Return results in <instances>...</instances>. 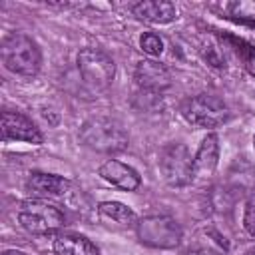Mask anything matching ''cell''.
I'll return each instance as SVG.
<instances>
[{
  "instance_id": "cell-10",
  "label": "cell",
  "mask_w": 255,
  "mask_h": 255,
  "mask_svg": "<svg viewBox=\"0 0 255 255\" xmlns=\"http://www.w3.org/2000/svg\"><path fill=\"white\" fill-rule=\"evenodd\" d=\"M219 159V139L215 133H207L193 157V179H207L213 175Z\"/></svg>"
},
{
  "instance_id": "cell-14",
  "label": "cell",
  "mask_w": 255,
  "mask_h": 255,
  "mask_svg": "<svg viewBox=\"0 0 255 255\" xmlns=\"http://www.w3.org/2000/svg\"><path fill=\"white\" fill-rule=\"evenodd\" d=\"M54 253L56 255H100L98 247L90 239L74 233L58 235L54 239Z\"/></svg>"
},
{
  "instance_id": "cell-3",
  "label": "cell",
  "mask_w": 255,
  "mask_h": 255,
  "mask_svg": "<svg viewBox=\"0 0 255 255\" xmlns=\"http://www.w3.org/2000/svg\"><path fill=\"white\" fill-rule=\"evenodd\" d=\"M18 219L22 227L34 235H46L52 231H58L64 227L66 217L54 203H48L46 199H28L20 205Z\"/></svg>"
},
{
  "instance_id": "cell-8",
  "label": "cell",
  "mask_w": 255,
  "mask_h": 255,
  "mask_svg": "<svg viewBox=\"0 0 255 255\" xmlns=\"http://www.w3.org/2000/svg\"><path fill=\"white\" fill-rule=\"evenodd\" d=\"M2 139H16V141H28V143H42V133L36 128V124L18 114V112H4L2 114Z\"/></svg>"
},
{
  "instance_id": "cell-19",
  "label": "cell",
  "mask_w": 255,
  "mask_h": 255,
  "mask_svg": "<svg viewBox=\"0 0 255 255\" xmlns=\"http://www.w3.org/2000/svg\"><path fill=\"white\" fill-rule=\"evenodd\" d=\"M253 145H255V137H253Z\"/></svg>"
},
{
  "instance_id": "cell-1",
  "label": "cell",
  "mask_w": 255,
  "mask_h": 255,
  "mask_svg": "<svg viewBox=\"0 0 255 255\" xmlns=\"http://www.w3.org/2000/svg\"><path fill=\"white\" fill-rule=\"evenodd\" d=\"M0 56L6 70L24 78L36 76L42 66V54L38 44L30 36L20 32H14L2 40Z\"/></svg>"
},
{
  "instance_id": "cell-7",
  "label": "cell",
  "mask_w": 255,
  "mask_h": 255,
  "mask_svg": "<svg viewBox=\"0 0 255 255\" xmlns=\"http://www.w3.org/2000/svg\"><path fill=\"white\" fill-rule=\"evenodd\" d=\"M137 237L149 247L169 249L181 241V227L173 217L167 215H149L143 217L137 225Z\"/></svg>"
},
{
  "instance_id": "cell-16",
  "label": "cell",
  "mask_w": 255,
  "mask_h": 255,
  "mask_svg": "<svg viewBox=\"0 0 255 255\" xmlns=\"http://www.w3.org/2000/svg\"><path fill=\"white\" fill-rule=\"evenodd\" d=\"M225 12H227L229 18H233V20L255 24V0L227 2V4H225Z\"/></svg>"
},
{
  "instance_id": "cell-9",
  "label": "cell",
  "mask_w": 255,
  "mask_h": 255,
  "mask_svg": "<svg viewBox=\"0 0 255 255\" xmlns=\"http://www.w3.org/2000/svg\"><path fill=\"white\" fill-rule=\"evenodd\" d=\"M133 78L137 82L139 88L147 90V92H163L165 88L171 86V74L169 70L155 62V60H143L135 66V72H133Z\"/></svg>"
},
{
  "instance_id": "cell-12",
  "label": "cell",
  "mask_w": 255,
  "mask_h": 255,
  "mask_svg": "<svg viewBox=\"0 0 255 255\" xmlns=\"http://www.w3.org/2000/svg\"><path fill=\"white\" fill-rule=\"evenodd\" d=\"M68 187H70V181L68 179H64L60 175H54V173H42V171L30 173V177L26 181L28 193H32L36 199L64 195Z\"/></svg>"
},
{
  "instance_id": "cell-17",
  "label": "cell",
  "mask_w": 255,
  "mask_h": 255,
  "mask_svg": "<svg viewBox=\"0 0 255 255\" xmlns=\"http://www.w3.org/2000/svg\"><path fill=\"white\" fill-rule=\"evenodd\" d=\"M139 46H141V50H143L145 54H149V56H159V54L163 52V42H161V38H159L157 34H153V32L143 34V36L139 38Z\"/></svg>"
},
{
  "instance_id": "cell-15",
  "label": "cell",
  "mask_w": 255,
  "mask_h": 255,
  "mask_svg": "<svg viewBox=\"0 0 255 255\" xmlns=\"http://www.w3.org/2000/svg\"><path fill=\"white\" fill-rule=\"evenodd\" d=\"M98 211H100V215H104L120 225H137L139 223L137 215L128 205H124L120 201H104V203H100Z\"/></svg>"
},
{
  "instance_id": "cell-6",
  "label": "cell",
  "mask_w": 255,
  "mask_h": 255,
  "mask_svg": "<svg viewBox=\"0 0 255 255\" xmlns=\"http://www.w3.org/2000/svg\"><path fill=\"white\" fill-rule=\"evenodd\" d=\"M159 171L173 187H183L193 181V157L183 143H167L159 151Z\"/></svg>"
},
{
  "instance_id": "cell-13",
  "label": "cell",
  "mask_w": 255,
  "mask_h": 255,
  "mask_svg": "<svg viewBox=\"0 0 255 255\" xmlns=\"http://www.w3.org/2000/svg\"><path fill=\"white\" fill-rule=\"evenodd\" d=\"M133 16L137 20L149 22V24H167L175 20V6L167 0H143L133 4L131 8Z\"/></svg>"
},
{
  "instance_id": "cell-18",
  "label": "cell",
  "mask_w": 255,
  "mask_h": 255,
  "mask_svg": "<svg viewBox=\"0 0 255 255\" xmlns=\"http://www.w3.org/2000/svg\"><path fill=\"white\" fill-rule=\"evenodd\" d=\"M243 225H245V231L255 237V195L247 199L245 203V213H243Z\"/></svg>"
},
{
  "instance_id": "cell-5",
  "label": "cell",
  "mask_w": 255,
  "mask_h": 255,
  "mask_svg": "<svg viewBox=\"0 0 255 255\" xmlns=\"http://www.w3.org/2000/svg\"><path fill=\"white\" fill-rule=\"evenodd\" d=\"M78 70L84 82L94 92H104L112 86L116 76V66L108 54L98 48H84L78 54Z\"/></svg>"
},
{
  "instance_id": "cell-2",
  "label": "cell",
  "mask_w": 255,
  "mask_h": 255,
  "mask_svg": "<svg viewBox=\"0 0 255 255\" xmlns=\"http://www.w3.org/2000/svg\"><path fill=\"white\" fill-rule=\"evenodd\" d=\"M80 139L90 149L104 153H116L128 147V133L118 122L110 118H92L84 122L80 129Z\"/></svg>"
},
{
  "instance_id": "cell-4",
  "label": "cell",
  "mask_w": 255,
  "mask_h": 255,
  "mask_svg": "<svg viewBox=\"0 0 255 255\" xmlns=\"http://www.w3.org/2000/svg\"><path fill=\"white\" fill-rule=\"evenodd\" d=\"M183 118L199 128H217L229 120V108L211 94H199L183 102L181 106Z\"/></svg>"
},
{
  "instance_id": "cell-11",
  "label": "cell",
  "mask_w": 255,
  "mask_h": 255,
  "mask_svg": "<svg viewBox=\"0 0 255 255\" xmlns=\"http://www.w3.org/2000/svg\"><path fill=\"white\" fill-rule=\"evenodd\" d=\"M100 175L110 181L112 185L124 189V191H135L141 183V177L139 173L129 167L128 163H122L118 159H108L106 163L100 165Z\"/></svg>"
}]
</instances>
